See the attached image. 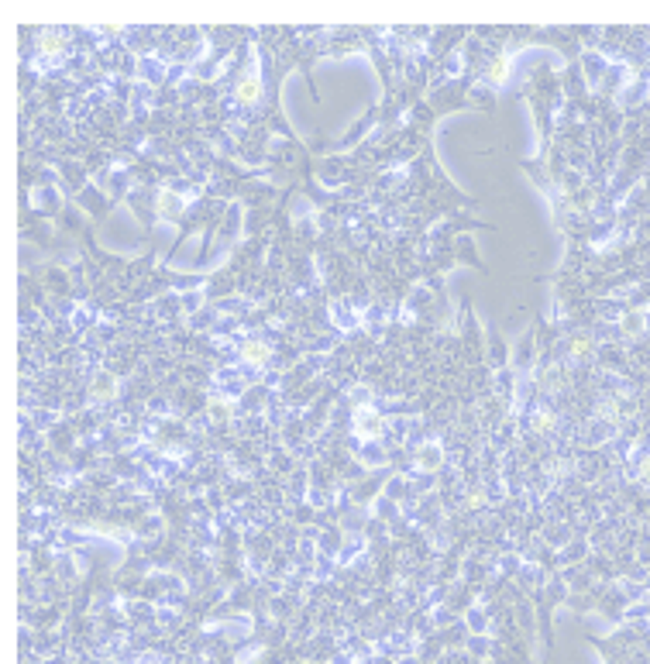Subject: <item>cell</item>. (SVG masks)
<instances>
[{
  "label": "cell",
  "mask_w": 650,
  "mask_h": 664,
  "mask_svg": "<svg viewBox=\"0 0 650 664\" xmlns=\"http://www.w3.org/2000/svg\"><path fill=\"white\" fill-rule=\"evenodd\" d=\"M34 48H38V55H41V59H59V55H65L69 41H65V34H62V31L45 28V31H38V34H34Z\"/></svg>",
  "instance_id": "cell-1"
},
{
  "label": "cell",
  "mask_w": 650,
  "mask_h": 664,
  "mask_svg": "<svg viewBox=\"0 0 650 664\" xmlns=\"http://www.w3.org/2000/svg\"><path fill=\"white\" fill-rule=\"evenodd\" d=\"M234 100H238L241 107H252V103H258V100H262V79H258V72H245V76L238 79V86H234Z\"/></svg>",
  "instance_id": "cell-2"
},
{
  "label": "cell",
  "mask_w": 650,
  "mask_h": 664,
  "mask_svg": "<svg viewBox=\"0 0 650 664\" xmlns=\"http://www.w3.org/2000/svg\"><path fill=\"white\" fill-rule=\"evenodd\" d=\"M354 427H358V434H361V437H378V434H382V427H385V420H382L375 410H361V413H358V420H354Z\"/></svg>",
  "instance_id": "cell-3"
},
{
  "label": "cell",
  "mask_w": 650,
  "mask_h": 664,
  "mask_svg": "<svg viewBox=\"0 0 650 664\" xmlns=\"http://www.w3.org/2000/svg\"><path fill=\"white\" fill-rule=\"evenodd\" d=\"M269 354H272V351H269L265 341H245V344H241V361H245V365H265Z\"/></svg>",
  "instance_id": "cell-4"
},
{
  "label": "cell",
  "mask_w": 650,
  "mask_h": 664,
  "mask_svg": "<svg viewBox=\"0 0 650 664\" xmlns=\"http://www.w3.org/2000/svg\"><path fill=\"white\" fill-rule=\"evenodd\" d=\"M155 214H159V217H179V200H176L172 193H162V197L155 200Z\"/></svg>",
  "instance_id": "cell-5"
},
{
  "label": "cell",
  "mask_w": 650,
  "mask_h": 664,
  "mask_svg": "<svg viewBox=\"0 0 650 664\" xmlns=\"http://www.w3.org/2000/svg\"><path fill=\"white\" fill-rule=\"evenodd\" d=\"M509 79V59H492V66H489V83H506Z\"/></svg>",
  "instance_id": "cell-6"
},
{
  "label": "cell",
  "mask_w": 650,
  "mask_h": 664,
  "mask_svg": "<svg viewBox=\"0 0 650 664\" xmlns=\"http://www.w3.org/2000/svg\"><path fill=\"white\" fill-rule=\"evenodd\" d=\"M93 392H97L100 399H110V396L117 392V379H114V375H100V379L93 382Z\"/></svg>",
  "instance_id": "cell-7"
},
{
  "label": "cell",
  "mask_w": 650,
  "mask_h": 664,
  "mask_svg": "<svg viewBox=\"0 0 650 664\" xmlns=\"http://www.w3.org/2000/svg\"><path fill=\"white\" fill-rule=\"evenodd\" d=\"M568 351H571L575 358H585V354L592 351V344H589V337H575V341L568 344Z\"/></svg>",
  "instance_id": "cell-8"
},
{
  "label": "cell",
  "mask_w": 650,
  "mask_h": 664,
  "mask_svg": "<svg viewBox=\"0 0 650 664\" xmlns=\"http://www.w3.org/2000/svg\"><path fill=\"white\" fill-rule=\"evenodd\" d=\"M551 427H554V416H551V413H547V410H544V413H537V416H534V430H537V434H547V430H551Z\"/></svg>",
  "instance_id": "cell-9"
},
{
  "label": "cell",
  "mask_w": 650,
  "mask_h": 664,
  "mask_svg": "<svg viewBox=\"0 0 650 664\" xmlns=\"http://www.w3.org/2000/svg\"><path fill=\"white\" fill-rule=\"evenodd\" d=\"M437 461H440V454H437L434 447H427V451H420V465H427V468H437Z\"/></svg>",
  "instance_id": "cell-10"
},
{
  "label": "cell",
  "mask_w": 650,
  "mask_h": 664,
  "mask_svg": "<svg viewBox=\"0 0 650 664\" xmlns=\"http://www.w3.org/2000/svg\"><path fill=\"white\" fill-rule=\"evenodd\" d=\"M210 410H214V413H217V420H224V416H227V406H224V403H214V406H210Z\"/></svg>",
  "instance_id": "cell-11"
},
{
  "label": "cell",
  "mask_w": 650,
  "mask_h": 664,
  "mask_svg": "<svg viewBox=\"0 0 650 664\" xmlns=\"http://www.w3.org/2000/svg\"><path fill=\"white\" fill-rule=\"evenodd\" d=\"M644 479H650V454L644 458Z\"/></svg>",
  "instance_id": "cell-12"
},
{
  "label": "cell",
  "mask_w": 650,
  "mask_h": 664,
  "mask_svg": "<svg viewBox=\"0 0 650 664\" xmlns=\"http://www.w3.org/2000/svg\"><path fill=\"white\" fill-rule=\"evenodd\" d=\"M138 664H162V661H159V658H141Z\"/></svg>",
  "instance_id": "cell-13"
}]
</instances>
